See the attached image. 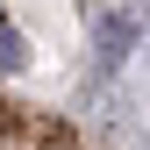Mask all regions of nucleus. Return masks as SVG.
Here are the masks:
<instances>
[{
  "mask_svg": "<svg viewBox=\"0 0 150 150\" xmlns=\"http://www.w3.org/2000/svg\"><path fill=\"white\" fill-rule=\"evenodd\" d=\"M14 64H29V43L7 29V14H0V71H14Z\"/></svg>",
  "mask_w": 150,
  "mask_h": 150,
  "instance_id": "f257e3e1",
  "label": "nucleus"
}]
</instances>
